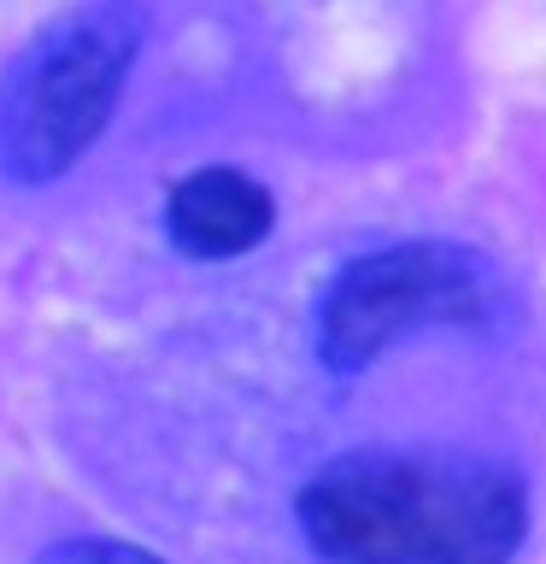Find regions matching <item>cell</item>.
<instances>
[{
	"mask_svg": "<svg viewBox=\"0 0 546 564\" xmlns=\"http://www.w3.org/2000/svg\"><path fill=\"white\" fill-rule=\"evenodd\" d=\"M294 518L324 564H511L528 494L476 453L359 447L312 470Z\"/></svg>",
	"mask_w": 546,
	"mask_h": 564,
	"instance_id": "obj_1",
	"label": "cell"
},
{
	"mask_svg": "<svg viewBox=\"0 0 546 564\" xmlns=\"http://www.w3.org/2000/svg\"><path fill=\"white\" fill-rule=\"evenodd\" d=\"M148 42L135 0H83L0 70V176L42 188L100 141Z\"/></svg>",
	"mask_w": 546,
	"mask_h": 564,
	"instance_id": "obj_2",
	"label": "cell"
},
{
	"mask_svg": "<svg viewBox=\"0 0 546 564\" xmlns=\"http://www.w3.org/2000/svg\"><path fill=\"white\" fill-rule=\"evenodd\" d=\"M511 282L488 253L458 241H394L347 259L317 300V359L335 377H359L412 335L500 329Z\"/></svg>",
	"mask_w": 546,
	"mask_h": 564,
	"instance_id": "obj_3",
	"label": "cell"
},
{
	"mask_svg": "<svg viewBox=\"0 0 546 564\" xmlns=\"http://www.w3.org/2000/svg\"><path fill=\"white\" fill-rule=\"evenodd\" d=\"M276 224V200L259 176H247L236 165H206L183 176L171 188L165 206V229L188 259H236L271 236Z\"/></svg>",
	"mask_w": 546,
	"mask_h": 564,
	"instance_id": "obj_4",
	"label": "cell"
},
{
	"mask_svg": "<svg viewBox=\"0 0 546 564\" xmlns=\"http://www.w3.org/2000/svg\"><path fill=\"white\" fill-rule=\"evenodd\" d=\"M35 564H165L153 558L148 546H130V541H106V535H70V541H53Z\"/></svg>",
	"mask_w": 546,
	"mask_h": 564,
	"instance_id": "obj_5",
	"label": "cell"
}]
</instances>
